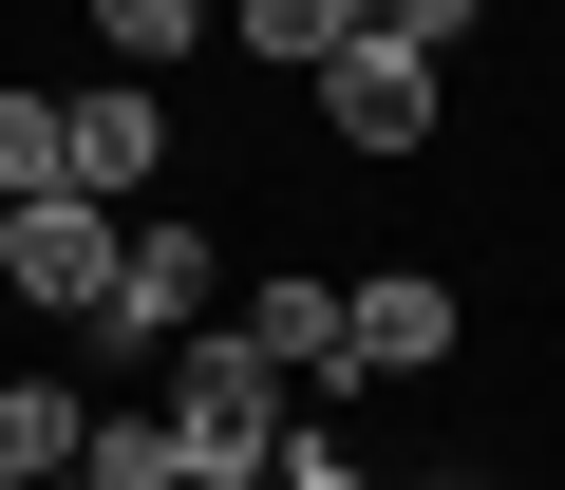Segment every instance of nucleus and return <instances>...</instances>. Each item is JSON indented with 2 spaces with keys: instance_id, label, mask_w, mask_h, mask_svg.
<instances>
[{
  "instance_id": "f03ea898",
  "label": "nucleus",
  "mask_w": 565,
  "mask_h": 490,
  "mask_svg": "<svg viewBox=\"0 0 565 490\" xmlns=\"http://www.w3.org/2000/svg\"><path fill=\"white\" fill-rule=\"evenodd\" d=\"M207 284H226V245H207L189 207H132V245H114V302H95V340H114V359H189V340H207Z\"/></svg>"
},
{
  "instance_id": "0eeeda50",
  "label": "nucleus",
  "mask_w": 565,
  "mask_h": 490,
  "mask_svg": "<svg viewBox=\"0 0 565 490\" xmlns=\"http://www.w3.org/2000/svg\"><path fill=\"white\" fill-rule=\"evenodd\" d=\"M434 359H452V284L434 265H377L359 284V377H434Z\"/></svg>"
},
{
  "instance_id": "39448f33",
  "label": "nucleus",
  "mask_w": 565,
  "mask_h": 490,
  "mask_svg": "<svg viewBox=\"0 0 565 490\" xmlns=\"http://www.w3.org/2000/svg\"><path fill=\"white\" fill-rule=\"evenodd\" d=\"M226 340H264L302 396H340V377H359V284H321V265H264V302H226Z\"/></svg>"
},
{
  "instance_id": "4468645a",
  "label": "nucleus",
  "mask_w": 565,
  "mask_h": 490,
  "mask_svg": "<svg viewBox=\"0 0 565 490\" xmlns=\"http://www.w3.org/2000/svg\"><path fill=\"white\" fill-rule=\"evenodd\" d=\"M264 490H377V471H359V452H340V434H302V452H282V471H264Z\"/></svg>"
},
{
  "instance_id": "7ed1b4c3",
  "label": "nucleus",
  "mask_w": 565,
  "mask_h": 490,
  "mask_svg": "<svg viewBox=\"0 0 565 490\" xmlns=\"http://www.w3.org/2000/svg\"><path fill=\"white\" fill-rule=\"evenodd\" d=\"M302 95H321V132H340V151H434V114H452V57H415V39H340Z\"/></svg>"
},
{
  "instance_id": "20e7f679",
  "label": "nucleus",
  "mask_w": 565,
  "mask_h": 490,
  "mask_svg": "<svg viewBox=\"0 0 565 490\" xmlns=\"http://www.w3.org/2000/svg\"><path fill=\"white\" fill-rule=\"evenodd\" d=\"M114 245H132V207L39 189V207H20V245H0V284H20L39 321H95V302H114Z\"/></svg>"
},
{
  "instance_id": "f3484780",
  "label": "nucleus",
  "mask_w": 565,
  "mask_h": 490,
  "mask_svg": "<svg viewBox=\"0 0 565 490\" xmlns=\"http://www.w3.org/2000/svg\"><path fill=\"white\" fill-rule=\"evenodd\" d=\"M57 490H95V471H57Z\"/></svg>"
},
{
  "instance_id": "dca6fc26",
  "label": "nucleus",
  "mask_w": 565,
  "mask_h": 490,
  "mask_svg": "<svg viewBox=\"0 0 565 490\" xmlns=\"http://www.w3.org/2000/svg\"><path fill=\"white\" fill-rule=\"evenodd\" d=\"M0 245H20V189H0Z\"/></svg>"
},
{
  "instance_id": "423d86ee",
  "label": "nucleus",
  "mask_w": 565,
  "mask_h": 490,
  "mask_svg": "<svg viewBox=\"0 0 565 490\" xmlns=\"http://www.w3.org/2000/svg\"><path fill=\"white\" fill-rule=\"evenodd\" d=\"M57 132H76V189H95V207H151V170H170V114H151V76H95V95H57Z\"/></svg>"
},
{
  "instance_id": "9d476101",
  "label": "nucleus",
  "mask_w": 565,
  "mask_h": 490,
  "mask_svg": "<svg viewBox=\"0 0 565 490\" xmlns=\"http://www.w3.org/2000/svg\"><path fill=\"white\" fill-rule=\"evenodd\" d=\"M76 20L114 39V76H170V57H207V39H226V0H76Z\"/></svg>"
},
{
  "instance_id": "ddd939ff",
  "label": "nucleus",
  "mask_w": 565,
  "mask_h": 490,
  "mask_svg": "<svg viewBox=\"0 0 565 490\" xmlns=\"http://www.w3.org/2000/svg\"><path fill=\"white\" fill-rule=\"evenodd\" d=\"M471 20H490V0H377V39H415V57H452Z\"/></svg>"
},
{
  "instance_id": "f257e3e1",
  "label": "nucleus",
  "mask_w": 565,
  "mask_h": 490,
  "mask_svg": "<svg viewBox=\"0 0 565 490\" xmlns=\"http://www.w3.org/2000/svg\"><path fill=\"white\" fill-rule=\"evenodd\" d=\"M282 396H302V377H282L264 340H226V321H207V340L170 359V434H189V490H264L282 452H302V415H282Z\"/></svg>"
},
{
  "instance_id": "1a4fd4ad",
  "label": "nucleus",
  "mask_w": 565,
  "mask_h": 490,
  "mask_svg": "<svg viewBox=\"0 0 565 490\" xmlns=\"http://www.w3.org/2000/svg\"><path fill=\"white\" fill-rule=\"evenodd\" d=\"M226 39H245L264 76H321L340 39H377V0H226Z\"/></svg>"
},
{
  "instance_id": "f8f14e48",
  "label": "nucleus",
  "mask_w": 565,
  "mask_h": 490,
  "mask_svg": "<svg viewBox=\"0 0 565 490\" xmlns=\"http://www.w3.org/2000/svg\"><path fill=\"white\" fill-rule=\"evenodd\" d=\"M0 189H20V207H39V189H76V132H57V95H0Z\"/></svg>"
},
{
  "instance_id": "9b49d317",
  "label": "nucleus",
  "mask_w": 565,
  "mask_h": 490,
  "mask_svg": "<svg viewBox=\"0 0 565 490\" xmlns=\"http://www.w3.org/2000/svg\"><path fill=\"white\" fill-rule=\"evenodd\" d=\"M95 490H189V434H170V396L151 415H95V452H76Z\"/></svg>"
},
{
  "instance_id": "6e6552de",
  "label": "nucleus",
  "mask_w": 565,
  "mask_h": 490,
  "mask_svg": "<svg viewBox=\"0 0 565 490\" xmlns=\"http://www.w3.org/2000/svg\"><path fill=\"white\" fill-rule=\"evenodd\" d=\"M76 452H95V396L76 377H0V490H57Z\"/></svg>"
},
{
  "instance_id": "2eb2a0df",
  "label": "nucleus",
  "mask_w": 565,
  "mask_h": 490,
  "mask_svg": "<svg viewBox=\"0 0 565 490\" xmlns=\"http://www.w3.org/2000/svg\"><path fill=\"white\" fill-rule=\"evenodd\" d=\"M377 490H471V471H377Z\"/></svg>"
}]
</instances>
